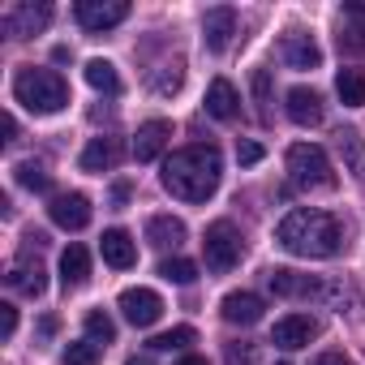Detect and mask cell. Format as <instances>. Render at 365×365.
<instances>
[{
	"mask_svg": "<svg viewBox=\"0 0 365 365\" xmlns=\"http://www.w3.org/2000/svg\"><path fill=\"white\" fill-rule=\"evenodd\" d=\"M116 305H120V314H125L133 327H155L159 314H163V297L150 292V288H125Z\"/></svg>",
	"mask_w": 365,
	"mask_h": 365,
	"instance_id": "obj_7",
	"label": "cell"
},
{
	"mask_svg": "<svg viewBox=\"0 0 365 365\" xmlns=\"http://www.w3.org/2000/svg\"><path fill=\"white\" fill-rule=\"evenodd\" d=\"M207 112H211L215 120H232V116L241 112V95H237V86H232L228 78H215V82L207 86Z\"/></svg>",
	"mask_w": 365,
	"mask_h": 365,
	"instance_id": "obj_20",
	"label": "cell"
},
{
	"mask_svg": "<svg viewBox=\"0 0 365 365\" xmlns=\"http://www.w3.org/2000/svg\"><path fill=\"white\" fill-rule=\"evenodd\" d=\"M288 180H292L297 190H327L331 180H335L327 150L314 146V142H297V146H288Z\"/></svg>",
	"mask_w": 365,
	"mask_h": 365,
	"instance_id": "obj_4",
	"label": "cell"
},
{
	"mask_svg": "<svg viewBox=\"0 0 365 365\" xmlns=\"http://www.w3.org/2000/svg\"><path fill=\"white\" fill-rule=\"evenodd\" d=\"M159 275H163L168 284H194V279H198V267H194L190 258H163V262H159Z\"/></svg>",
	"mask_w": 365,
	"mask_h": 365,
	"instance_id": "obj_28",
	"label": "cell"
},
{
	"mask_svg": "<svg viewBox=\"0 0 365 365\" xmlns=\"http://www.w3.org/2000/svg\"><path fill=\"white\" fill-rule=\"evenodd\" d=\"M129 18L125 0H78V22L86 31H112Z\"/></svg>",
	"mask_w": 365,
	"mask_h": 365,
	"instance_id": "obj_8",
	"label": "cell"
},
{
	"mask_svg": "<svg viewBox=\"0 0 365 365\" xmlns=\"http://www.w3.org/2000/svg\"><path fill=\"white\" fill-rule=\"evenodd\" d=\"M146 241L155 250H176L180 241H185V224H180L176 215H150L146 220Z\"/></svg>",
	"mask_w": 365,
	"mask_h": 365,
	"instance_id": "obj_21",
	"label": "cell"
},
{
	"mask_svg": "<svg viewBox=\"0 0 365 365\" xmlns=\"http://www.w3.org/2000/svg\"><path fill=\"white\" fill-rule=\"evenodd\" d=\"M112 202L125 207V202H129V185H116V190H112Z\"/></svg>",
	"mask_w": 365,
	"mask_h": 365,
	"instance_id": "obj_37",
	"label": "cell"
},
{
	"mask_svg": "<svg viewBox=\"0 0 365 365\" xmlns=\"http://www.w3.org/2000/svg\"><path fill=\"white\" fill-rule=\"evenodd\" d=\"M14 331H18V309L0 305V339H14Z\"/></svg>",
	"mask_w": 365,
	"mask_h": 365,
	"instance_id": "obj_34",
	"label": "cell"
},
{
	"mask_svg": "<svg viewBox=\"0 0 365 365\" xmlns=\"http://www.w3.org/2000/svg\"><path fill=\"white\" fill-rule=\"evenodd\" d=\"M86 339H95V344H112V339H116V322H112L103 309H91V314H86Z\"/></svg>",
	"mask_w": 365,
	"mask_h": 365,
	"instance_id": "obj_30",
	"label": "cell"
},
{
	"mask_svg": "<svg viewBox=\"0 0 365 365\" xmlns=\"http://www.w3.org/2000/svg\"><path fill=\"white\" fill-rule=\"evenodd\" d=\"M339 150H344L348 163L356 168V163H361V133H356V129H344V133H339Z\"/></svg>",
	"mask_w": 365,
	"mask_h": 365,
	"instance_id": "obj_33",
	"label": "cell"
},
{
	"mask_svg": "<svg viewBox=\"0 0 365 365\" xmlns=\"http://www.w3.org/2000/svg\"><path fill=\"white\" fill-rule=\"evenodd\" d=\"M220 176H224V159L215 146H185L163 159V190L180 202H207L220 190Z\"/></svg>",
	"mask_w": 365,
	"mask_h": 365,
	"instance_id": "obj_1",
	"label": "cell"
},
{
	"mask_svg": "<svg viewBox=\"0 0 365 365\" xmlns=\"http://www.w3.org/2000/svg\"><path fill=\"white\" fill-rule=\"evenodd\" d=\"M168 138H172V125H168V120H146V125L138 129V138H133V159H138V163L159 159L163 146H168Z\"/></svg>",
	"mask_w": 365,
	"mask_h": 365,
	"instance_id": "obj_15",
	"label": "cell"
},
{
	"mask_svg": "<svg viewBox=\"0 0 365 365\" xmlns=\"http://www.w3.org/2000/svg\"><path fill=\"white\" fill-rule=\"evenodd\" d=\"M202 254H207V267H211L215 275H228V271H232V267L241 262V254H245V245H241V232H237V224H232V220H215V224L207 228Z\"/></svg>",
	"mask_w": 365,
	"mask_h": 365,
	"instance_id": "obj_5",
	"label": "cell"
},
{
	"mask_svg": "<svg viewBox=\"0 0 365 365\" xmlns=\"http://www.w3.org/2000/svg\"><path fill=\"white\" fill-rule=\"evenodd\" d=\"M48 215H52L56 228H65V232H82V228L91 224V198H86V194H56L52 207H48Z\"/></svg>",
	"mask_w": 365,
	"mask_h": 365,
	"instance_id": "obj_9",
	"label": "cell"
},
{
	"mask_svg": "<svg viewBox=\"0 0 365 365\" xmlns=\"http://www.w3.org/2000/svg\"><path fill=\"white\" fill-rule=\"evenodd\" d=\"M190 344H198V331H194V327H172V331H163V335H155V339H150V348H155V352L190 348Z\"/></svg>",
	"mask_w": 365,
	"mask_h": 365,
	"instance_id": "obj_27",
	"label": "cell"
},
{
	"mask_svg": "<svg viewBox=\"0 0 365 365\" xmlns=\"http://www.w3.org/2000/svg\"><path fill=\"white\" fill-rule=\"evenodd\" d=\"M267 284H271L275 297H331V284L309 279V275H297V271H284V267H275L267 275Z\"/></svg>",
	"mask_w": 365,
	"mask_h": 365,
	"instance_id": "obj_11",
	"label": "cell"
},
{
	"mask_svg": "<svg viewBox=\"0 0 365 365\" xmlns=\"http://www.w3.org/2000/svg\"><path fill=\"white\" fill-rule=\"evenodd\" d=\"M232 35H237V14L232 9H211L202 18V39H207L211 52H224L232 43Z\"/></svg>",
	"mask_w": 365,
	"mask_h": 365,
	"instance_id": "obj_19",
	"label": "cell"
},
{
	"mask_svg": "<svg viewBox=\"0 0 365 365\" xmlns=\"http://www.w3.org/2000/svg\"><path fill=\"white\" fill-rule=\"evenodd\" d=\"M5 284H9L14 292H22V297H43V288H48V271H43L39 262H31V258H18V262L9 267Z\"/></svg>",
	"mask_w": 365,
	"mask_h": 365,
	"instance_id": "obj_17",
	"label": "cell"
},
{
	"mask_svg": "<svg viewBox=\"0 0 365 365\" xmlns=\"http://www.w3.org/2000/svg\"><path fill=\"white\" fill-rule=\"evenodd\" d=\"M180 82H185V65L172 61V65H163V69L155 73L150 91H155V95H176V91H180Z\"/></svg>",
	"mask_w": 365,
	"mask_h": 365,
	"instance_id": "obj_29",
	"label": "cell"
},
{
	"mask_svg": "<svg viewBox=\"0 0 365 365\" xmlns=\"http://www.w3.org/2000/svg\"><path fill=\"white\" fill-rule=\"evenodd\" d=\"M14 176H18V185L31 190V194H48V190H52V172H48L43 163H35V159H22V163L14 168Z\"/></svg>",
	"mask_w": 365,
	"mask_h": 365,
	"instance_id": "obj_25",
	"label": "cell"
},
{
	"mask_svg": "<svg viewBox=\"0 0 365 365\" xmlns=\"http://www.w3.org/2000/svg\"><path fill=\"white\" fill-rule=\"evenodd\" d=\"M61 356H65V365H99V344L95 339H78Z\"/></svg>",
	"mask_w": 365,
	"mask_h": 365,
	"instance_id": "obj_31",
	"label": "cell"
},
{
	"mask_svg": "<svg viewBox=\"0 0 365 365\" xmlns=\"http://www.w3.org/2000/svg\"><path fill=\"white\" fill-rule=\"evenodd\" d=\"M314 365H352V356H344V352H322Z\"/></svg>",
	"mask_w": 365,
	"mask_h": 365,
	"instance_id": "obj_36",
	"label": "cell"
},
{
	"mask_svg": "<svg viewBox=\"0 0 365 365\" xmlns=\"http://www.w3.org/2000/svg\"><path fill=\"white\" fill-rule=\"evenodd\" d=\"M339 43L356 56H365V5H344L339 18Z\"/></svg>",
	"mask_w": 365,
	"mask_h": 365,
	"instance_id": "obj_22",
	"label": "cell"
},
{
	"mask_svg": "<svg viewBox=\"0 0 365 365\" xmlns=\"http://www.w3.org/2000/svg\"><path fill=\"white\" fill-rule=\"evenodd\" d=\"M120 155H125V146H120V138H91L86 142V150H82V172H112L116 163H120Z\"/></svg>",
	"mask_w": 365,
	"mask_h": 365,
	"instance_id": "obj_14",
	"label": "cell"
},
{
	"mask_svg": "<svg viewBox=\"0 0 365 365\" xmlns=\"http://www.w3.org/2000/svg\"><path fill=\"white\" fill-rule=\"evenodd\" d=\"M14 99H18L26 112H35V116H52V112H61V108L69 103V86H65L61 73L26 65V69L14 73Z\"/></svg>",
	"mask_w": 365,
	"mask_h": 365,
	"instance_id": "obj_3",
	"label": "cell"
},
{
	"mask_svg": "<svg viewBox=\"0 0 365 365\" xmlns=\"http://www.w3.org/2000/svg\"><path fill=\"white\" fill-rule=\"evenodd\" d=\"M314 335H318V322H314L309 314H288V318H279V322H275L271 344H275V348H284V352H297V348H305Z\"/></svg>",
	"mask_w": 365,
	"mask_h": 365,
	"instance_id": "obj_10",
	"label": "cell"
},
{
	"mask_svg": "<svg viewBox=\"0 0 365 365\" xmlns=\"http://www.w3.org/2000/svg\"><path fill=\"white\" fill-rule=\"evenodd\" d=\"M224 361H228V365H258V344L232 339V344H224Z\"/></svg>",
	"mask_w": 365,
	"mask_h": 365,
	"instance_id": "obj_32",
	"label": "cell"
},
{
	"mask_svg": "<svg viewBox=\"0 0 365 365\" xmlns=\"http://www.w3.org/2000/svg\"><path fill=\"white\" fill-rule=\"evenodd\" d=\"M48 22H52V5H43V0H39V5H31V0L9 5L5 18H0V26H5L9 39H31V35H39Z\"/></svg>",
	"mask_w": 365,
	"mask_h": 365,
	"instance_id": "obj_6",
	"label": "cell"
},
{
	"mask_svg": "<svg viewBox=\"0 0 365 365\" xmlns=\"http://www.w3.org/2000/svg\"><path fill=\"white\" fill-rule=\"evenodd\" d=\"M284 99H288V120H292V125H301V129L322 125V95H318V91H309V86H292Z\"/></svg>",
	"mask_w": 365,
	"mask_h": 365,
	"instance_id": "obj_12",
	"label": "cell"
},
{
	"mask_svg": "<svg viewBox=\"0 0 365 365\" xmlns=\"http://www.w3.org/2000/svg\"><path fill=\"white\" fill-rule=\"evenodd\" d=\"M86 279H91V254L82 245H69L61 254V284L65 288H82Z\"/></svg>",
	"mask_w": 365,
	"mask_h": 365,
	"instance_id": "obj_23",
	"label": "cell"
},
{
	"mask_svg": "<svg viewBox=\"0 0 365 365\" xmlns=\"http://www.w3.org/2000/svg\"><path fill=\"white\" fill-rule=\"evenodd\" d=\"M176 365H207V356H180Z\"/></svg>",
	"mask_w": 365,
	"mask_h": 365,
	"instance_id": "obj_39",
	"label": "cell"
},
{
	"mask_svg": "<svg viewBox=\"0 0 365 365\" xmlns=\"http://www.w3.org/2000/svg\"><path fill=\"white\" fill-rule=\"evenodd\" d=\"M220 309H224V318H228L232 327H254L267 305H262L258 292H228V297L220 301Z\"/></svg>",
	"mask_w": 365,
	"mask_h": 365,
	"instance_id": "obj_18",
	"label": "cell"
},
{
	"mask_svg": "<svg viewBox=\"0 0 365 365\" xmlns=\"http://www.w3.org/2000/svg\"><path fill=\"white\" fill-rule=\"evenodd\" d=\"M335 91H339L344 108H361L365 103V69H339L335 73Z\"/></svg>",
	"mask_w": 365,
	"mask_h": 365,
	"instance_id": "obj_24",
	"label": "cell"
},
{
	"mask_svg": "<svg viewBox=\"0 0 365 365\" xmlns=\"http://www.w3.org/2000/svg\"><path fill=\"white\" fill-rule=\"evenodd\" d=\"M237 159L250 168V163H258V159H262V146H258V142H241V146H237Z\"/></svg>",
	"mask_w": 365,
	"mask_h": 365,
	"instance_id": "obj_35",
	"label": "cell"
},
{
	"mask_svg": "<svg viewBox=\"0 0 365 365\" xmlns=\"http://www.w3.org/2000/svg\"><path fill=\"white\" fill-rule=\"evenodd\" d=\"M99 250H103V262L116 267V271H129L138 262V245H133V237L125 228H108L103 241H99Z\"/></svg>",
	"mask_w": 365,
	"mask_h": 365,
	"instance_id": "obj_16",
	"label": "cell"
},
{
	"mask_svg": "<svg viewBox=\"0 0 365 365\" xmlns=\"http://www.w3.org/2000/svg\"><path fill=\"white\" fill-rule=\"evenodd\" d=\"M86 82H91L95 91H103V95H116V91H120V78H116V65H112V61H103V56H95V61H86Z\"/></svg>",
	"mask_w": 365,
	"mask_h": 365,
	"instance_id": "obj_26",
	"label": "cell"
},
{
	"mask_svg": "<svg viewBox=\"0 0 365 365\" xmlns=\"http://www.w3.org/2000/svg\"><path fill=\"white\" fill-rule=\"evenodd\" d=\"M279 56H284V65H288V69H318V65H322V48H318L309 35H301V31L284 35Z\"/></svg>",
	"mask_w": 365,
	"mask_h": 365,
	"instance_id": "obj_13",
	"label": "cell"
},
{
	"mask_svg": "<svg viewBox=\"0 0 365 365\" xmlns=\"http://www.w3.org/2000/svg\"><path fill=\"white\" fill-rule=\"evenodd\" d=\"M125 365H150V361H146V356H129Z\"/></svg>",
	"mask_w": 365,
	"mask_h": 365,
	"instance_id": "obj_40",
	"label": "cell"
},
{
	"mask_svg": "<svg viewBox=\"0 0 365 365\" xmlns=\"http://www.w3.org/2000/svg\"><path fill=\"white\" fill-rule=\"evenodd\" d=\"M275 241L297 258H335L344 250V228L327 211H288L275 228Z\"/></svg>",
	"mask_w": 365,
	"mask_h": 365,
	"instance_id": "obj_2",
	"label": "cell"
},
{
	"mask_svg": "<svg viewBox=\"0 0 365 365\" xmlns=\"http://www.w3.org/2000/svg\"><path fill=\"white\" fill-rule=\"evenodd\" d=\"M18 138V120L14 116H5V142H14Z\"/></svg>",
	"mask_w": 365,
	"mask_h": 365,
	"instance_id": "obj_38",
	"label": "cell"
}]
</instances>
